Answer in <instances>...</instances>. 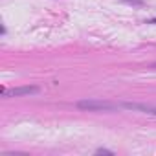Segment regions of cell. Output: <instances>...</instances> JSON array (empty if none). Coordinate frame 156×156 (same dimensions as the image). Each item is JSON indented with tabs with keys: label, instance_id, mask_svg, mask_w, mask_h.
Instances as JSON below:
<instances>
[{
	"label": "cell",
	"instance_id": "1",
	"mask_svg": "<svg viewBox=\"0 0 156 156\" xmlns=\"http://www.w3.org/2000/svg\"><path fill=\"white\" fill-rule=\"evenodd\" d=\"M77 108L83 110H119L121 103H110V101H101V99H83L77 101Z\"/></svg>",
	"mask_w": 156,
	"mask_h": 156
},
{
	"label": "cell",
	"instance_id": "2",
	"mask_svg": "<svg viewBox=\"0 0 156 156\" xmlns=\"http://www.w3.org/2000/svg\"><path fill=\"white\" fill-rule=\"evenodd\" d=\"M121 108H125V110H140V112L156 116V105H149V103H121Z\"/></svg>",
	"mask_w": 156,
	"mask_h": 156
},
{
	"label": "cell",
	"instance_id": "3",
	"mask_svg": "<svg viewBox=\"0 0 156 156\" xmlns=\"http://www.w3.org/2000/svg\"><path fill=\"white\" fill-rule=\"evenodd\" d=\"M39 88L37 87H17V88H11V90H4V96L6 98H20V96H31V94H37Z\"/></svg>",
	"mask_w": 156,
	"mask_h": 156
},
{
	"label": "cell",
	"instance_id": "4",
	"mask_svg": "<svg viewBox=\"0 0 156 156\" xmlns=\"http://www.w3.org/2000/svg\"><path fill=\"white\" fill-rule=\"evenodd\" d=\"M98 154H112V151H107V149H98Z\"/></svg>",
	"mask_w": 156,
	"mask_h": 156
},
{
	"label": "cell",
	"instance_id": "5",
	"mask_svg": "<svg viewBox=\"0 0 156 156\" xmlns=\"http://www.w3.org/2000/svg\"><path fill=\"white\" fill-rule=\"evenodd\" d=\"M151 22H152V24H156V19H154V20H151Z\"/></svg>",
	"mask_w": 156,
	"mask_h": 156
},
{
	"label": "cell",
	"instance_id": "6",
	"mask_svg": "<svg viewBox=\"0 0 156 156\" xmlns=\"http://www.w3.org/2000/svg\"><path fill=\"white\" fill-rule=\"evenodd\" d=\"M152 68H156V64H152Z\"/></svg>",
	"mask_w": 156,
	"mask_h": 156
}]
</instances>
